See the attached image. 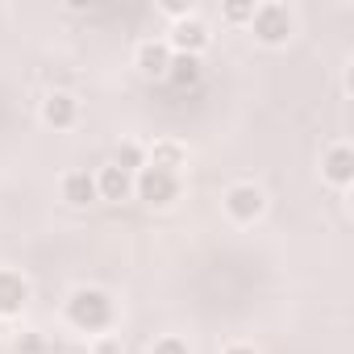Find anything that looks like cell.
I'll return each mask as SVG.
<instances>
[{
    "label": "cell",
    "mask_w": 354,
    "mask_h": 354,
    "mask_svg": "<svg viewBox=\"0 0 354 354\" xmlns=\"http://www.w3.org/2000/svg\"><path fill=\"white\" fill-rule=\"evenodd\" d=\"M167 80H171L175 88H192V84L201 80V59H196V55H171Z\"/></svg>",
    "instance_id": "7c38bea8"
},
{
    "label": "cell",
    "mask_w": 354,
    "mask_h": 354,
    "mask_svg": "<svg viewBox=\"0 0 354 354\" xmlns=\"http://www.w3.org/2000/svg\"><path fill=\"white\" fill-rule=\"evenodd\" d=\"M75 117H80L75 96H67V92H50V96L42 100V121H46V125H55V129H71Z\"/></svg>",
    "instance_id": "ba28073f"
},
{
    "label": "cell",
    "mask_w": 354,
    "mask_h": 354,
    "mask_svg": "<svg viewBox=\"0 0 354 354\" xmlns=\"http://www.w3.org/2000/svg\"><path fill=\"white\" fill-rule=\"evenodd\" d=\"M167 67H171V46L167 42H142L138 46V71L142 75H167Z\"/></svg>",
    "instance_id": "8fae6325"
},
{
    "label": "cell",
    "mask_w": 354,
    "mask_h": 354,
    "mask_svg": "<svg viewBox=\"0 0 354 354\" xmlns=\"http://www.w3.org/2000/svg\"><path fill=\"white\" fill-rule=\"evenodd\" d=\"M96 354H121V346H117V342H113V337H104V342H100V346H96Z\"/></svg>",
    "instance_id": "e0dca14e"
},
{
    "label": "cell",
    "mask_w": 354,
    "mask_h": 354,
    "mask_svg": "<svg viewBox=\"0 0 354 354\" xmlns=\"http://www.w3.org/2000/svg\"><path fill=\"white\" fill-rule=\"evenodd\" d=\"M26 300H30V283H26L17 271H5V267H0V317L21 313Z\"/></svg>",
    "instance_id": "52a82bcc"
},
{
    "label": "cell",
    "mask_w": 354,
    "mask_h": 354,
    "mask_svg": "<svg viewBox=\"0 0 354 354\" xmlns=\"http://www.w3.org/2000/svg\"><path fill=\"white\" fill-rule=\"evenodd\" d=\"M250 34L263 46H283L292 38V13L283 5H254L250 13Z\"/></svg>",
    "instance_id": "7a4b0ae2"
},
{
    "label": "cell",
    "mask_w": 354,
    "mask_h": 354,
    "mask_svg": "<svg viewBox=\"0 0 354 354\" xmlns=\"http://www.w3.org/2000/svg\"><path fill=\"white\" fill-rule=\"evenodd\" d=\"M113 167H121V171H142L146 167V154H142V146H133V142H125V146H117V158H113Z\"/></svg>",
    "instance_id": "5bb4252c"
},
{
    "label": "cell",
    "mask_w": 354,
    "mask_h": 354,
    "mask_svg": "<svg viewBox=\"0 0 354 354\" xmlns=\"http://www.w3.org/2000/svg\"><path fill=\"white\" fill-rule=\"evenodd\" d=\"M150 354H188V342L184 337H158Z\"/></svg>",
    "instance_id": "9a60e30c"
},
{
    "label": "cell",
    "mask_w": 354,
    "mask_h": 354,
    "mask_svg": "<svg viewBox=\"0 0 354 354\" xmlns=\"http://www.w3.org/2000/svg\"><path fill=\"white\" fill-rule=\"evenodd\" d=\"M129 192H133V175H129V171L104 167V171L96 175V196H104V201H125Z\"/></svg>",
    "instance_id": "9c48e42d"
},
{
    "label": "cell",
    "mask_w": 354,
    "mask_h": 354,
    "mask_svg": "<svg viewBox=\"0 0 354 354\" xmlns=\"http://www.w3.org/2000/svg\"><path fill=\"white\" fill-rule=\"evenodd\" d=\"M146 167H158V171H171V175H175V167H184V146H175V142H154Z\"/></svg>",
    "instance_id": "4fadbf2b"
},
{
    "label": "cell",
    "mask_w": 354,
    "mask_h": 354,
    "mask_svg": "<svg viewBox=\"0 0 354 354\" xmlns=\"http://www.w3.org/2000/svg\"><path fill=\"white\" fill-rule=\"evenodd\" d=\"M167 46H175L180 55H196L201 59V50L209 46V26L201 21V17H184V21H175V30H171V42Z\"/></svg>",
    "instance_id": "5b68a950"
},
{
    "label": "cell",
    "mask_w": 354,
    "mask_h": 354,
    "mask_svg": "<svg viewBox=\"0 0 354 354\" xmlns=\"http://www.w3.org/2000/svg\"><path fill=\"white\" fill-rule=\"evenodd\" d=\"M321 175H325L329 184L346 188V184L354 180V150H350V146H329L325 158H321Z\"/></svg>",
    "instance_id": "8992f818"
},
{
    "label": "cell",
    "mask_w": 354,
    "mask_h": 354,
    "mask_svg": "<svg viewBox=\"0 0 354 354\" xmlns=\"http://www.w3.org/2000/svg\"><path fill=\"white\" fill-rule=\"evenodd\" d=\"M225 354H254V346H225Z\"/></svg>",
    "instance_id": "ac0fdd59"
},
{
    "label": "cell",
    "mask_w": 354,
    "mask_h": 354,
    "mask_svg": "<svg viewBox=\"0 0 354 354\" xmlns=\"http://www.w3.org/2000/svg\"><path fill=\"white\" fill-rule=\"evenodd\" d=\"M250 13H254V5H225V21H250Z\"/></svg>",
    "instance_id": "2e32d148"
},
{
    "label": "cell",
    "mask_w": 354,
    "mask_h": 354,
    "mask_svg": "<svg viewBox=\"0 0 354 354\" xmlns=\"http://www.w3.org/2000/svg\"><path fill=\"white\" fill-rule=\"evenodd\" d=\"M133 192L146 201V205H171L175 196H180V180H175L171 171H158V167H142L138 180H133Z\"/></svg>",
    "instance_id": "3957f363"
},
{
    "label": "cell",
    "mask_w": 354,
    "mask_h": 354,
    "mask_svg": "<svg viewBox=\"0 0 354 354\" xmlns=\"http://www.w3.org/2000/svg\"><path fill=\"white\" fill-rule=\"evenodd\" d=\"M67 321H71L75 329H84V333L109 329V325H113V300H109V292H100V288H80V292H71V300H67Z\"/></svg>",
    "instance_id": "6da1fadb"
},
{
    "label": "cell",
    "mask_w": 354,
    "mask_h": 354,
    "mask_svg": "<svg viewBox=\"0 0 354 354\" xmlns=\"http://www.w3.org/2000/svg\"><path fill=\"white\" fill-rule=\"evenodd\" d=\"M63 201L75 205V209L92 205V201H96V175H88V171H71L67 180H63Z\"/></svg>",
    "instance_id": "30bf717a"
},
{
    "label": "cell",
    "mask_w": 354,
    "mask_h": 354,
    "mask_svg": "<svg viewBox=\"0 0 354 354\" xmlns=\"http://www.w3.org/2000/svg\"><path fill=\"white\" fill-rule=\"evenodd\" d=\"M263 209H267V196L254 184H234L225 192V213L234 221H254V217H263Z\"/></svg>",
    "instance_id": "277c9868"
}]
</instances>
